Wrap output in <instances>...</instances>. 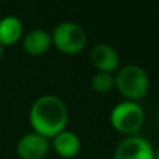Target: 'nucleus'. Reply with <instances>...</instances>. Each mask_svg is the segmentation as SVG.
<instances>
[{"mask_svg": "<svg viewBox=\"0 0 159 159\" xmlns=\"http://www.w3.org/2000/svg\"><path fill=\"white\" fill-rule=\"evenodd\" d=\"M67 109L64 102L55 95H43L38 98L30 110V123L34 133L45 138H55L64 131L67 124Z\"/></svg>", "mask_w": 159, "mask_h": 159, "instance_id": "1", "label": "nucleus"}, {"mask_svg": "<svg viewBox=\"0 0 159 159\" xmlns=\"http://www.w3.org/2000/svg\"><path fill=\"white\" fill-rule=\"evenodd\" d=\"M53 148L59 157L70 159L78 155L80 149H81V141H80L77 134L64 130L55 137Z\"/></svg>", "mask_w": 159, "mask_h": 159, "instance_id": "9", "label": "nucleus"}, {"mask_svg": "<svg viewBox=\"0 0 159 159\" xmlns=\"http://www.w3.org/2000/svg\"><path fill=\"white\" fill-rule=\"evenodd\" d=\"M91 87L98 93H106L115 88V75L98 71L91 80Z\"/></svg>", "mask_w": 159, "mask_h": 159, "instance_id": "11", "label": "nucleus"}, {"mask_svg": "<svg viewBox=\"0 0 159 159\" xmlns=\"http://www.w3.org/2000/svg\"><path fill=\"white\" fill-rule=\"evenodd\" d=\"M22 22L16 16H6L0 20V45L11 46L22 36Z\"/></svg>", "mask_w": 159, "mask_h": 159, "instance_id": "10", "label": "nucleus"}, {"mask_svg": "<svg viewBox=\"0 0 159 159\" xmlns=\"http://www.w3.org/2000/svg\"><path fill=\"white\" fill-rule=\"evenodd\" d=\"M115 87L130 101H137L148 92L149 77L140 66L129 64L117 70L115 75Z\"/></svg>", "mask_w": 159, "mask_h": 159, "instance_id": "2", "label": "nucleus"}, {"mask_svg": "<svg viewBox=\"0 0 159 159\" xmlns=\"http://www.w3.org/2000/svg\"><path fill=\"white\" fill-rule=\"evenodd\" d=\"M145 113L143 107L134 101H124L117 103L110 113V123L113 129L123 134H134L143 127Z\"/></svg>", "mask_w": 159, "mask_h": 159, "instance_id": "3", "label": "nucleus"}, {"mask_svg": "<svg viewBox=\"0 0 159 159\" xmlns=\"http://www.w3.org/2000/svg\"><path fill=\"white\" fill-rule=\"evenodd\" d=\"M91 61L101 73L112 74L119 70L120 57H119L117 50L113 46L106 43H99L91 52Z\"/></svg>", "mask_w": 159, "mask_h": 159, "instance_id": "7", "label": "nucleus"}, {"mask_svg": "<svg viewBox=\"0 0 159 159\" xmlns=\"http://www.w3.org/2000/svg\"><path fill=\"white\" fill-rule=\"evenodd\" d=\"M52 45L50 34L45 30H32L24 36L22 46L31 56H42L49 50Z\"/></svg>", "mask_w": 159, "mask_h": 159, "instance_id": "8", "label": "nucleus"}, {"mask_svg": "<svg viewBox=\"0 0 159 159\" xmlns=\"http://www.w3.org/2000/svg\"><path fill=\"white\" fill-rule=\"evenodd\" d=\"M50 38L52 43L66 55H77L87 45V34L84 28L71 21L56 25Z\"/></svg>", "mask_w": 159, "mask_h": 159, "instance_id": "4", "label": "nucleus"}, {"mask_svg": "<svg viewBox=\"0 0 159 159\" xmlns=\"http://www.w3.org/2000/svg\"><path fill=\"white\" fill-rule=\"evenodd\" d=\"M2 53H3V46L0 45V59H2Z\"/></svg>", "mask_w": 159, "mask_h": 159, "instance_id": "13", "label": "nucleus"}, {"mask_svg": "<svg viewBox=\"0 0 159 159\" xmlns=\"http://www.w3.org/2000/svg\"><path fill=\"white\" fill-rule=\"evenodd\" d=\"M154 159H159V148L157 151H154Z\"/></svg>", "mask_w": 159, "mask_h": 159, "instance_id": "12", "label": "nucleus"}, {"mask_svg": "<svg viewBox=\"0 0 159 159\" xmlns=\"http://www.w3.org/2000/svg\"><path fill=\"white\" fill-rule=\"evenodd\" d=\"M20 159H43L49 151V141L38 133H28L17 143Z\"/></svg>", "mask_w": 159, "mask_h": 159, "instance_id": "5", "label": "nucleus"}, {"mask_svg": "<svg viewBox=\"0 0 159 159\" xmlns=\"http://www.w3.org/2000/svg\"><path fill=\"white\" fill-rule=\"evenodd\" d=\"M115 159H154V148L141 137H129L117 145Z\"/></svg>", "mask_w": 159, "mask_h": 159, "instance_id": "6", "label": "nucleus"}]
</instances>
